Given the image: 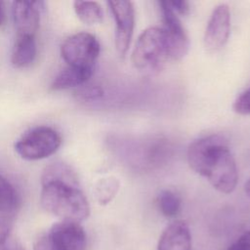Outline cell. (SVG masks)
Returning <instances> with one entry per match:
<instances>
[{
    "label": "cell",
    "mask_w": 250,
    "mask_h": 250,
    "mask_svg": "<svg viewBox=\"0 0 250 250\" xmlns=\"http://www.w3.org/2000/svg\"><path fill=\"white\" fill-rule=\"evenodd\" d=\"M188 162L217 190L223 193L234 190L238 181L237 166L223 136L212 134L192 142L188 148Z\"/></svg>",
    "instance_id": "1"
},
{
    "label": "cell",
    "mask_w": 250,
    "mask_h": 250,
    "mask_svg": "<svg viewBox=\"0 0 250 250\" xmlns=\"http://www.w3.org/2000/svg\"><path fill=\"white\" fill-rule=\"evenodd\" d=\"M40 201L47 212L62 221L80 223L90 214L88 200L78 184L58 180L42 182Z\"/></svg>",
    "instance_id": "2"
},
{
    "label": "cell",
    "mask_w": 250,
    "mask_h": 250,
    "mask_svg": "<svg viewBox=\"0 0 250 250\" xmlns=\"http://www.w3.org/2000/svg\"><path fill=\"white\" fill-rule=\"evenodd\" d=\"M168 60H172V52L164 28L151 26L144 30L132 53V62L135 67L141 70L157 69Z\"/></svg>",
    "instance_id": "3"
},
{
    "label": "cell",
    "mask_w": 250,
    "mask_h": 250,
    "mask_svg": "<svg viewBox=\"0 0 250 250\" xmlns=\"http://www.w3.org/2000/svg\"><path fill=\"white\" fill-rule=\"evenodd\" d=\"M61 144V136L56 130L39 126L22 136L15 144V150L23 159L39 160L55 153Z\"/></svg>",
    "instance_id": "4"
},
{
    "label": "cell",
    "mask_w": 250,
    "mask_h": 250,
    "mask_svg": "<svg viewBox=\"0 0 250 250\" xmlns=\"http://www.w3.org/2000/svg\"><path fill=\"white\" fill-rule=\"evenodd\" d=\"M100 50V43L93 34L79 32L62 43L61 54L67 66L94 69Z\"/></svg>",
    "instance_id": "5"
},
{
    "label": "cell",
    "mask_w": 250,
    "mask_h": 250,
    "mask_svg": "<svg viewBox=\"0 0 250 250\" xmlns=\"http://www.w3.org/2000/svg\"><path fill=\"white\" fill-rule=\"evenodd\" d=\"M109 9L113 15L115 28V46L120 56L127 53L135 27V9L131 1H108Z\"/></svg>",
    "instance_id": "6"
},
{
    "label": "cell",
    "mask_w": 250,
    "mask_h": 250,
    "mask_svg": "<svg viewBox=\"0 0 250 250\" xmlns=\"http://www.w3.org/2000/svg\"><path fill=\"white\" fill-rule=\"evenodd\" d=\"M230 32V13L227 4L218 5L212 12L204 33L207 51L220 50L227 43Z\"/></svg>",
    "instance_id": "7"
},
{
    "label": "cell",
    "mask_w": 250,
    "mask_h": 250,
    "mask_svg": "<svg viewBox=\"0 0 250 250\" xmlns=\"http://www.w3.org/2000/svg\"><path fill=\"white\" fill-rule=\"evenodd\" d=\"M164 30L166 31L172 52V60L183 59L188 50V38L178 15L171 9L167 1L158 2Z\"/></svg>",
    "instance_id": "8"
},
{
    "label": "cell",
    "mask_w": 250,
    "mask_h": 250,
    "mask_svg": "<svg viewBox=\"0 0 250 250\" xmlns=\"http://www.w3.org/2000/svg\"><path fill=\"white\" fill-rule=\"evenodd\" d=\"M19 208L20 197L17 190L0 175V247L10 239Z\"/></svg>",
    "instance_id": "9"
},
{
    "label": "cell",
    "mask_w": 250,
    "mask_h": 250,
    "mask_svg": "<svg viewBox=\"0 0 250 250\" xmlns=\"http://www.w3.org/2000/svg\"><path fill=\"white\" fill-rule=\"evenodd\" d=\"M59 250H85L86 233L80 223L61 221L51 228L47 234Z\"/></svg>",
    "instance_id": "10"
},
{
    "label": "cell",
    "mask_w": 250,
    "mask_h": 250,
    "mask_svg": "<svg viewBox=\"0 0 250 250\" xmlns=\"http://www.w3.org/2000/svg\"><path fill=\"white\" fill-rule=\"evenodd\" d=\"M43 2L17 1L13 3L12 12L17 35L35 36L40 22V7Z\"/></svg>",
    "instance_id": "11"
},
{
    "label": "cell",
    "mask_w": 250,
    "mask_h": 250,
    "mask_svg": "<svg viewBox=\"0 0 250 250\" xmlns=\"http://www.w3.org/2000/svg\"><path fill=\"white\" fill-rule=\"evenodd\" d=\"M191 234L188 224L175 221L162 231L156 250H190Z\"/></svg>",
    "instance_id": "12"
},
{
    "label": "cell",
    "mask_w": 250,
    "mask_h": 250,
    "mask_svg": "<svg viewBox=\"0 0 250 250\" xmlns=\"http://www.w3.org/2000/svg\"><path fill=\"white\" fill-rule=\"evenodd\" d=\"M93 74V69L67 66L54 79L51 88L53 90H65L85 84Z\"/></svg>",
    "instance_id": "13"
},
{
    "label": "cell",
    "mask_w": 250,
    "mask_h": 250,
    "mask_svg": "<svg viewBox=\"0 0 250 250\" xmlns=\"http://www.w3.org/2000/svg\"><path fill=\"white\" fill-rule=\"evenodd\" d=\"M35 57V36L17 35L12 53V63L16 67H25L34 61Z\"/></svg>",
    "instance_id": "14"
},
{
    "label": "cell",
    "mask_w": 250,
    "mask_h": 250,
    "mask_svg": "<svg viewBox=\"0 0 250 250\" xmlns=\"http://www.w3.org/2000/svg\"><path fill=\"white\" fill-rule=\"evenodd\" d=\"M74 11L79 20L86 24L99 23L103 20V9L95 1H75L73 3Z\"/></svg>",
    "instance_id": "15"
},
{
    "label": "cell",
    "mask_w": 250,
    "mask_h": 250,
    "mask_svg": "<svg viewBox=\"0 0 250 250\" xmlns=\"http://www.w3.org/2000/svg\"><path fill=\"white\" fill-rule=\"evenodd\" d=\"M158 207L160 212L168 218L176 217L181 210V199L177 193L170 189L162 190L158 195Z\"/></svg>",
    "instance_id": "16"
},
{
    "label": "cell",
    "mask_w": 250,
    "mask_h": 250,
    "mask_svg": "<svg viewBox=\"0 0 250 250\" xmlns=\"http://www.w3.org/2000/svg\"><path fill=\"white\" fill-rule=\"evenodd\" d=\"M58 180L78 184L76 175L69 166L63 163H53L45 168L42 175V182Z\"/></svg>",
    "instance_id": "17"
},
{
    "label": "cell",
    "mask_w": 250,
    "mask_h": 250,
    "mask_svg": "<svg viewBox=\"0 0 250 250\" xmlns=\"http://www.w3.org/2000/svg\"><path fill=\"white\" fill-rule=\"evenodd\" d=\"M118 188L119 182L113 177H108L100 180L95 188V194L97 200L103 205L107 204L115 196L116 192L118 191Z\"/></svg>",
    "instance_id": "18"
},
{
    "label": "cell",
    "mask_w": 250,
    "mask_h": 250,
    "mask_svg": "<svg viewBox=\"0 0 250 250\" xmlns=\"http://www.w3.org/2000/svg\"><path fill=\"white\" fill-rule=\"evenodd\" d=\"M232 108L238 114L250 115V87L236 98Z\"/></svg>",
    "instance_id": "19"
},
{
    "label": "cell",
    "mask_w": 250,
    "mask_h": 250,
    "mask_svg": "<svg viewBox=\"0 0 250 250\" xmlns=\"http://www.w3.org/2000/svg\"><path fill=\"white\" fill-rule=\"evenodd\" d=\"M227 250H250V229L243 233Z\"/></svg>",
    "instance_id": "20"
},
{
    "label": "cell",
    "mask_w": 250,
    "mask_h": 250,
    "mask_svg": "<svg viewBox=\"0 0 250 250\" xmlns=\"http://www.w3.org/2000/svg\"><path fill=\"white\" fill-rule=\"evenodd\" d=\"M33 250H59V249L53 244L49 236L45 234L37 238V240L34 242Z\"/></svg>",
    "instance_id": "21"
},
{
    "label": "cell",
    "mask_w": 250,
    "mask_h": 250,
    "mask_svg": "<svg viewBox=\"0 0 250 250\" xmlns=\"http://www.w3.org/2000/svg\"><path fill=\"white\" fill-rule=\"evenodd\" d=\"M171 9L177 14V15H188L189 13L190 7L189 3L188 1H167Z\"/></svg>",
    "instance_id": "22"
},
{
    "label": "cell",
    "mask_w": 250,
    "mask_h": 250,
    "mask_svg": "<svg viewBox=\"0 0 250 250\" xmlns=\"http://www.w3.org/2000/svg\"><path fill=\"white\" fill-rule=\"evenodd\" d=\"M0 250H22V248L12 240H8L4 245L0 247Z\"/></svg>",
    "instance_id": "23"
},
{
    "label": "cell",
    "mask_w": 250,
    "mask_h": 250,
    "mask_svg": "<svg viewBox=\"0 0 250 250\" xmlns=\"http://www.w3.org/2000/svg\"><path fill=\"white\" fill-rule=\"evenodd\" d=\"M5 21V7H4V2L0 1V26L4 23Z\"/></svg>",
    "instance_id": "24"
},
{
    "label": "cell",
    "mask_w": 250,
    "mask_h": 250,
    "mask_svg": "<svg viewBox=\"0 0 250 250\" xmlns=\"http://www.w3.org/2000/svg\"><path fill=\"white\" fill-rule=\"evenodd\" d=\"M244 190H245V193L246 195L250 198V179L247 181V183L245 184V187H244Z\"/></svg>",
    "instance_id": "25"
}]
</instances>
